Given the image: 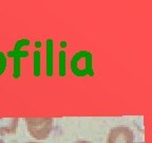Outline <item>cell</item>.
<instances>
[{
  "instance_id": "obj_1",
  "label": "cell",
  "mask_w": 152,
  "mask_h": 143,
  "mask_svg": "<svg viewBox=\"0 0 152 143\" xmlns=\"http://www.w3.org/2000/svg\"><path fill=\"white\" fill-rule=\"evenodd\" d=\"M71 70L76 76H93V55L89 51H79L71 60Z\"/></svg>"
},
{
  "instance_id": "obj_2",
  "label": "cell",
  "mask_w": 152,
  "mask_h": 143,
  "mask_svg": "<svg viewBox=\"0 0 152 143\" xmlns=\"http://www.w3.org/2000/svg\"><path fill=\"white\" fill-rule=\"evenodd\" d=\"M28 130L34 139L45 140L52 130V118H26Z\"/></svg>"
},
{
  "instance_id": "obj_3",
  "label": "cell",
  "mask_w": 152,
  "mask_h": 143,
  "mask_svg": "<svg viewBox=\"0 0 152 143\" xmlns=\"http://www.w3.org/2000/svg\"><path fill=\"white\" fill-rule=\"evenodd\" d=\"M30 45V41L28 38H22L17 41V43L14 46V50L7 52V56L12 57L14 60V66H13V77L14 79H19L20 77V60L23 57L28 56V51H22L21 48L23 46H28Z\"/></svg>"
},
{
  "instance_id": "obj_4",
  "label": "cell",
  "mask_w": 152,
  "mask_h": 143,
  "mask_svg": "<svg viewBox=\"0 0 152 143\" xmlns=\"http://www.w3.org/2000/svg\"><path fill=\"white\" fill-rule=\"evenodd\" d=\"M133 131L126 126H118L110 130L107 143H133Z\"/></svg>"
},
{
  "instance_id": "obj_5",
  "label": "cell",
  "mask_w": 152,
  "mask_h": 143,
  "mask_svg": "<svg viewBox=\"0 0 152 143\" xmlns=\"http://www.w3.org/2000/svg\"><path fill=\"white\" fill-rule=\"evenodd\" d=\"M18 118H1L0 119V135H14L18 126Z\"/></svg>"
},
{
  "instance_id": "obj_6",
  "label": "cell",
  "mask_w": 152,
  "mask_h": 143,
  "mask_svg": "<svg viewBox=\"0 0 152 143\" xmlns=\"http://www.w3.org/2000/svg\"><path fill=\"white\" fill-rule=\"evenodd\" d=\"M47 75H53V41L47 39Z\"/></svg>"
},
{
  "instance_id": "obj_7",
  "label": "cell",
  "mask_w": 152,
  "mask_h": 143,
  "mask_svg": "<svg viewBox=\"0 0 152 143\" xmlns=\"http://www.w3.org/2000/svg\"><path fill=\"white\" fill-rule=\"evenodd\" d=\"M40 52L36 50L33 54V74L35 76L40 75Z\"/></svg>"
},
{
  "instance_id": "obj_8",
  "label": "cell",
  "mask_w": 152,
  "mask_h": 143,
  "mask_svg": "<svg viewBox=\"0 0 152 143\" xmlns=\"http://www.w3.org/2000/svg\"><path fill=\"white\" fill-rule=\"evenodd\" d=\"M66 52L64 50L59 51V54H58V72H59L60 76L66 75Z\"/></svg>"
},
{
  "instance_id": "obj_9",
  "label": "cell",
  "mask_w": 152,
  "mask_h": 143,
  "mask_svg": "<svg viewBox=\"0 0 152 143\" xmlns=\"http://www.w3.org/2000/svg\"><path fill=\"white\" fill-rule=\"evenodd\" d=\"M7 56L4 55V53L0 51V75L5 71V69H7Z\"/></svg>"
},
{
  "instance_id": "obj_10",
  "label": "cell",
  "mask_w": 152,
  "mask_h": 143,
  "mask_svg": "<svg viewBox=\"0 0 152 143\" xmlns=\"http://www.w3.org/2000/svg\"><path fill=\"white\" fill-rule=\"evenodd\" d=\"M74 143H92V142H89V141H76Z\"/></svg>"
},
{
  "instance_id": "obj_11",
  "label": "cell",
  "mask_w": 152,
  "mask_h": 143,
  "mask_svg": "<svg viewBox=\"0 0 152 143\" xmlns=\"http://www.w3.org/2000/svg\"><path fill=\"white\" fill-rule=\"evenodd\" d=\"M0 143H4V142H3V141H2V140H0Z\"/></svg>"
},
{
  "instance_id": "obj_12",
  "label": "cell",
  "mask_w": 152,
  "mask_h": 143,
  "mask_svg": "<svg viewBox=\"0 0 152 143\" xmlns=\"http://www.w3.org/2000/svg\"><path fill=\"white\" fill-rule=\"evenodd\" d=\"M26 143H37V142H26Z\"/></svg>"
}]
</instances>
